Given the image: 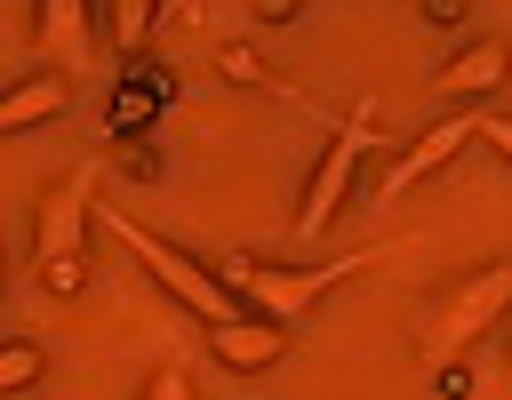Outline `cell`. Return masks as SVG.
Masks as SVG:
<instances>
[{
	"mask_svg": "<svg viewBox=\"0 0 512 400\" xmlns=\"http://www.w3.org/2000/svg\"><path fill=\"white\" fill-rule=\"evenodd\" d=\"M368 264H384V248H360V256H336V264H256V256H224L216 272H224V288L240 296V312H256V320H272V328H296L328 288H344V280L368 272Z\"/></svg>",
	"mask_w": 512,
	"mask_h": 400,
	"instance_id": "6da1fadb",
	"label": "cell"
},
{
	"mask_svg": "<svg viewBox=\"0 0 512 400\" xmlns=\"http://www.w3.org/2000/svg\"><path fill=\"white\" fill-rule=\"evenodd\" d=\"M96 224H104V232H112V240H120V248H128V256H136V264H144V272H152V280H160L184 312H200L208 328H216V320H240V296L224 288V272L192 264L184 248H168V240H160L152 224H136L128 208H96Z\"/></svg>",
	"mask_w": 512,
	"mask_h": 400,
	"instance_id": "7a4b0ae2",
	"label": "cell"
},
{
	"mask_svg": "<svg viewBox=\"0 0 512 400\" xmlns=\"http://www.w3.org/2000/svg\"><path fill=\"white\" fill-rule=\"evenodd\" d=\"M376 152V104L360 96L352 112H344V128L328 136V152H320V168H312V184H304V200H296V240H320L336 216H344V200H352V176H360V160Z\"/></svg>",
	"mask_w": 512,
	"mask_h": 400,
	"instance_id": "3957f363",
	"label": "cell"
},
{
	"mask_svg": "<svg viewBox=\"0 0 512 400\" xmlns=\"http://www.w3.org/2000/svg\"><path fill=\"white\" fill-rule=\"evenodd\" d=\"M504 304H512V256H496V264H480L472 280H456L440 304H432V320H424V352H464V344H480L496 320H504Z\"/></svg>",
	"mask_w": 512,
	"mask_h": 400,
	"instance_id": "277c9868",
	"label": "cell"
},
{
	"mask_svg": "<svg viewBox=\"0 0 512 400\" xmlns=\"http://www.w3.org/2000/svg\"><path fill=\"white\" fill-rule=\"evenodd\" d=\"M96 184H104V160H80L64 184H48V200H40V216H32V264H40V272L64 264V256H80V232H88V216H96Z\"/></svg>",
	"mask_w": 512,
	"mask_h": 400,
	"instance_id": "5b68a950",
	"label": "cell"
},
{
	"mask_svg": "<svg viewBox=\"0 0 512 400\" xmlns=\"http://www.w3.org/2000/svg\"><path fill=\"white\" fill-rule=\"evenodd\" d=\"M472 136H480V104H456L448 120H432V128H424V136H416V144H408V152H400V160L384 168V184H376V200L392 208V200H400L408 184H424L432 168H448V160H456V152H464Z\"/></svg>",
	"mask_w": 512,
	"mask_h": 400,
	"instance_id": "8992f818",
	"label": "cell"
},
{
	"mask_svg": "<svg viewBox=\"0 0 512 400\" xmlns=\"http://www.w3.org/2000/svg\"><path fill=\"white\" fill-rule=\"evenodd\" d=\"M512 80V48L496 40V32H480V40H464L448 64H440V88L456 96V104H480V96H496Z\"/></svg>",
	"mask_w": 512,
	"mask_h": 400,
	"instance_id": "52a82bcc",
	"label": "cell"
},
{
	"mask_svg": "<svg viewBox=\"0 0 512 400\" xmlns=\"http://www.w3.org/2000/svg\"><path fill=\"white\" fill-rule=\"evenodd\" d=\"M224 368H272L280 352H288V328H272V320H256V312H240V320H216L208 336H200Z\"/></svg>",
	"mask_w": 512,
	"mask_h": 400,
	"instance_id": "ba28073f",
	"label": "cell"
},
{
	"mask_svg": "<svg viewBox=\"0 0 512 400\" xmlns=\"http://www.w3.org/2000/svg\"><path fill=\"white\" fill-rule=\"evenodd\" d=\"M64 104H72V80H56V72H40V80H8V96H0V136L40 128V120H56Z\"/></svg>",
	"mask_w": 512,
	"mask_h": 400,
	"instance_id": "9c48e42d",
	"label": "cell"
},
{
	"mask_svg": "<svg viewBox=\"0 0 512 400\" xmlns=\"http://www.w3.org/2000/svg\"><path fill=\"white\" fill-rule=\"evenodd\" d=\"M80 40H88V0H40V48L80 64Z\"/></svg>",
	"mask_w": 512,
	"mask_h": 400,
	"instance_id": "30bf717a",
	"label": "cell"
},
{
	"mask_svg": "<svg viewBox=\"0 0 512 400\" xmlns=\"http://www.w3.org/2000/svg\"><path fill=\"white\" fill-rule=\"evenodd\" d=\"M152 24H160V0H112V8H104V32H112L120 56H136V48L152 40Z\"/></svg>",
	"mask_w": 512,
	"mask_h": 400,
	"instance_id": "8fae6325",
	"label": "cell"
},
{
	"mask_svg": "<svg viewBox=\"0 0 512 400\" xmlns=\"http://www.w3.org/2000/svg\"><path fill=\"white\" fill-rule=\"evenodd\" d=\"M40 384V344H0V392H32Z\"/></svg>",
	"mask_w": 512,
	"mask_h": 400,
	"instance_id": "7c38bea8",
	"label": "cell"
},
{
	"mask_svg": "<svg viewBox=\"0 0 512 400\" xmlns=\"http://www.w3.org/2000/svg\"><path fill=\"white\" fill-rule=\"evenodd\" d=\"M40 288H48V296H80V288H88V256H64V264H48V272H40Z\"/></svg>",
	"mask_w": 512,
	"mask_h": 400,
	"instance_id": "4fadbf2b",
	"label": "cell"
},
{
	"mask_svg": "<svg viewBox=\"0 0 512 400\" xmlns=\"http://www.w3.org/2000/svg\"><path fill=\"white\" fill-rule=\"evenodd\" d=\"M216 64H224V80H240V88H256V80H272V72L256 64V48H224Z\"/></svg>",
	"mask_w": 512,
	"mask_h": 400,
	"instance_id": "5bb4252c",
	"label": "cell"
},
{
	"mask_svg": "<svg viewBox=\"0 0 512 400\" xmlns=\"http://www.w3.org/2000/svg\"><path fill=\"white\" fill-rule=\"evenodd\" d=\"M144 400H192V384H184V368H152V384H144Z\"/></svg>",
	"mask_w": 512,
	"mask_h": 400,
	"instance_id": "9a60e30c",
	"label": "cell"
},
{
	"mask_svg": "<svg viewBox=\"0 0 512 400\" xmlns=\"http://www.w3.org/2000/svg\"><path fill=\"white\" fill-rule=\"evenodd\" d=\"M480 136H488V144L512 160V112H480Z\"/></svg>",
	"mask_w": 512,
	"mask_h": 400,
	"instance_id": "2e32d148",
	"label": "cell"
},
{
	"mask_svg": "<svg viewBox=\"0 0 512 400\" xmlns=\"http://www.w3.org/2000/svg\"><path fill=\"white\" fill-rule=\"evenodd\" d=\"M432 8V24H464V0H424Z\"/></svg>",
	"mask_w": 512,
	"mask_h": 400,
	"instance_id": "e0dca14e",
	"label": "cell"
},
{
	"mask_svg": "<svg viewBox=\"0 0 512 400\" xmlns=\"http://www.w3.org/2000/svg\"><path fill=\"white\" fill-rule=\"evenodd\" d=\"M248 16H272L280 24V16H296V0H248Z\"/></svg>",
	"mask_w": 512,
	"mask_h": 400,
	"instance_id": "ac0fdd59",
	"label": "cell"
},
{
	"mask_svg": "<svg viewBox=\"0 0 512 400\" xmlns=\"http://www.w3.org/2000/svg\"><path fill=\"white\" fill-rule=\"evenodd\" d=\"M192 8H200V0H160V16H192Z\"/></svg>",
	"mask_w": 512,
	"mask_h": 400,
	"instance_id": "d6986e66",
	"label": "cell"
}]
</instances>
